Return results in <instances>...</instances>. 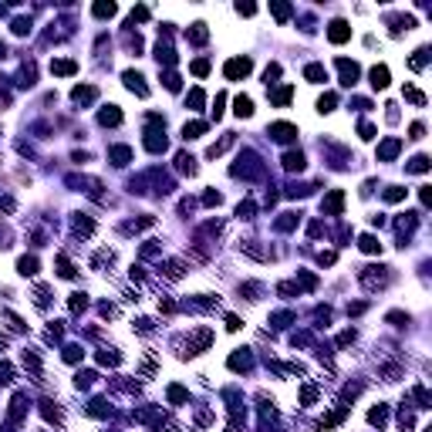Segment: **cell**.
Listing matches in <instances>:
<instances>
[{
	"label": "cell",
	"instance_id": "obj_1",
	"mask_svg": "<svg viewBox=\"0 0 432 432\" xmlns=\"http://www.w3.org/2000/svg\"><path fill=\"white\" fill-rule=\"evenodd\" d=\"M250 68H253V61H250V58H233V61H226L223 74H226L230 81H236V78H247Z\"/></svg>",
	"mask_w": 432,
	"mask_h": 432
},
{
	"label": "cell",
	"instance_id": "obj_2",
	"mask_svg": "<svg viewBox=\"0 0 432 432\" xmlns=\"http://www.w3.org/2000/svg\"><path fill=\"white\" fill-rule=\"evenodd\" d=\"M328 37H331L334 44H345V41L351 37V27H348L345 20H334V24H331V31H328Z\"/></svg>",
	"mask_w": 432,
	"mask_h": 432
},
{
	"label": "cell",
	"instance_id": "obj_3",
	"mask_svg": "<svg viewBox=\"0 0 432 432\" xmlns=\"http://www.w3.org/2000/svg\"><path fill=\"white\" fill-rule=\"evenodd\" d=\"M368 78H371V88H378V91L388 88V68H385V65H375V68L368 71Z\"/></svg>",
	"mask_w": 432,
	"mask_h": 432
},
{
	"label": "cell",
	"instance_id": "obj_4",
	"mask_svg": "<svg viewBox=\"0 0 432 432\" xmlns=\"http://www.w3.org/2000/svg\"><path fill=\"white\" fill-rule=\"evenodd\" d=\"M125 88H129V91H135V95H149V88H145L142 84V74L139 71H125Z\"/></svg>",
	"mask_w": 432,
	"mask_h": 432
},
{
	"label": "cell",
	"instance_id": "obj_5",
	"mask_svg": "<svg viewBox=\"0 0 432 432\" xmlns=\"http://www.w3.org/2000/svg\"><path fill=\"white\" fill-rule=\"evenodd\" d=\"M341 206H345V193H341V189H334V193H331V196H328V199H324V213H341Z\"/></svg>",
	"mask_w": 432,
	"mask_h": 432
},
{
	"label": "cell",
	"instance_id": "obj_6",
	"mask_svg": "<svg viewBox=\"0 0 432 432\" xmlns=\"http://www.w3.org/2000/svg\"><path fill=\"white\" fill-rule=\"evenodd\" d=\"M270 135H274V139H281V142H287V139L297 135V129L287 125V122H277V125H270Z\"/></svg>",
	"mask_w": 432,
	"mask_h": 432
},
{
	"label": "cell",
	"instance_id": "obj_7",
	"mask_svg": "<svg viewBox=\"0 0 432 432\" xmlns=\"http://www.w3.org/2000/svg\"><path fill=\"white\" fill-rule=\"evenodd\" d=\"M338 68H341V74H345V78H341L345 84H355V78H358V65H355V61H345V58H341Z\"/></svg>",
	"mask_w": 432,
	"mask_h": 432
},
{
	"label": "cell",
	"instance_id": "obj_8",
	"mask_svg": "<svg viewBox=\"0 0 432 432\" xmlns=\"http://www.w3.org/2000/svg\"><path fill=\"white\" fill-rule=\"evenodd\" d=\"M51 71H54V74H74V71H78V61H71V58L51 61Z\"/></svg>",
	"mask_w": 432,
	"mask_h": 432
},
{
	"label": "cell",
	"instance_id": "obj_9",
	"mask_svg": "<svg viewBox=\"0 0 432 432\" xmlns=\"http://www.w3.org/2000/svg\"><path fill=\"white\" fill-rule=\"evenodd\" d=\"M233 105H236V108H233V112H236V115H240V118H250V115H253V101H250V98H247V95H240V98H236V101H233Z\"/></svg>",
	"mask_w": 432,
	"mask_h": 432
},
{
	"label": "cell",
	"instance_id": "obj_10",
	"mask_svg": "<svg viewBox=\"0 0 432 432\" xmlns=\"http://www.w3.org/2000/svg\"><path fill=\"white\" fill-rule=\"evenodd\" d=\"M98 118H101V125H118V122H122V112H118L115 105H108V108H105Z\"/></svg>",
	"mask_w": 432,
	"mask_h": 432
},
{
	"label": "cell",
	"instance_id": "obj_11",
	"mask_svg": "<svg viewBox=\"0 0 432 432\" xmlns=\"http://www.w3.org/2000/svg\"><path fill=\"white\" fill-rule=\"evenodd\" d=\"M17 270H20L24 277H34V274H37V260H34V257H20V260H17Z\"/></svg>",
	"mask_w": 432,
	"mask_h": 432
},
{
	"label": "cell",
	"instance_id": "obj_12",
	"mask_svg": "<svg viewBox=\"0 0 432 432\" xmlns=\"http://www.w3.org/2000/svg\"><path fill=\"white\" fill-rule=\"evenodd\" d=\"M358 247L365 250V253H382V243H378V240H375L371 233H365V236H361V240H358Z\"/></svg>",
	"mask_w": 432,
	"mask_h": 432
},
{
	"label": "cell",
	"instance_id": "obj_13",
	"mask_svg": "<svg viewBox=\"0 0 432 432\" xmlns=\"http://www.w3.org/2000/svg\"><path fill=\"white\" fill-rule=\"evenodd\" d=\"M385 419H388V409H385V405H375V409L368 412V422H371V426H385Z\"/></svg>",
	"mask_w": 432,
	"mask_h": 432
},
{
	"label": "cell",
	"instance_id": "obj_14",
	"mask_svg": "<svg viewBox=\"0 0 432 432\" xmlns=\"http://www.w3.org/2000/svg\"><path fill=\"white\" fill-rule=\"evenodd\" d=\"M203 132H206V122H189V125L183 129V135H186V139H199Z\"/></svg>",
	"mask_w": 432,
	"mask_h": 432
},
{
	"label": "cell",
	"instance_id": "obj_15",
	"mask_svg": "<svg viewBox=\"0 0 432 432\" xmlns=\"http://www.w3.org/2000/svg\"><path fill=\"white\" fill-rule=\"evenodd\" d=\"M186 399H189V392H186L183 385H169V402H172V405H179V402H186Z\"/></svg>",
	"mask_w": 432,
	"mask_h": 432
},
{
	"label": "cell",
	"instance_id": "obj_16",
	"mask_svg": "<svg viewBox=\"0 0 432 432\" xmlns=\"http://www.w3.org/2000/svg\"><path fill=\"white\" fill-rule=\"evenodd\" d=\"M183 274H186V270H183L179 260H169V264H166V277H169V281H179Z\"/></svg>",
	"mask_w": 432,
	"mask_h": 432
},
{
	"label": "cell",
	"instance_id": "obj_17",
	"mask_svg": "<svg viewBox=\"0 0 432 432\" xmlns=\"http://www.w3.org/2000/svg\"><path fill=\"white\" fill-rule=\"evenodd\" d=\"M284 166H287V169H304V155H300V152H287V155H284Z\"/></svg>",
	"mask_w": 432,
	"mask_h": 432
},
{
	"label": "cell",
	"instance_id": "obj_18",
	"mask_svg": "<svg viewBox=\"0 0 432 432\" xmlns=\"http://www.w3.org/2000/svg\"><path fill=\"white\" fill-rule=\"evenodd\" d=\"M405 98H409L412 105H426V95H422L419 88H412V84H405Z\"/></svg>",
	"mask_w": 432,
	"mask_h": 432
},
{
	"label": "cell",
	"instance_id": "obj_19",
	"mask_svg": "<svg viewBox=\"0 0 432 432\" xmlns=\"http://www.w3.org/2000/svg\"><path fill=\"white\" fill-rule=\"evenodd\" d=\"M409 172H429V159H426V155H415V159L409 162Z\"/></svg>",
	"mask_w": 432,
	"mask_h": 432
},
{
	"label": "cell",
	"instance_id": "obj_20",
	"mask_svg": "<svg viewBox=\"0 0 432 432\" xmlns=\"http://www.w3.org/2000/svg\"><path fill=\"white\" fill-rule=\"evenodd\" d=\"M307 78H311V81H328V71H324V68H321V65H307Z\"/></svg>",
	"mask_w": 432,
	"mask_h": 432
},
{
	"label": "cell",
	"instance_id": "obj_21",
	"mask_svg": "<svg viewBox=\"0 0 432 432\" xmlns=\"http://www.w3.org/2000/svg\"><path fill=\"white\" fill-rule=\"evenodd\" d=\"M95 95H98L95 88H74V91H71V98H74V101H91Z\"/></svg>",
	"mask_w": 432,
	"mask_h": 432
},
{
	"label": "cell",
	"instance_id": "obj_22",
	"mask_svg": "<svg viewBox=\"0 0 432 432\" xmlns=\"http://www.w3.org/2000/svg\"><path fill=\"white\" fill-rule=\"evenodd\" d=\"M189 41L203 44V41H206V24H193V31H189Z\"/></svg>",
	"mask_w": 432,
	"mask_h": 432
},
{
	"label": "cell",
	"instance_id": "obj_23",
	"mask_svg": "<svg viewBox=\"0 0 432 432\" xmlns=\"http://www.w3.org/2000/svg\"><path fill=\"white\" fill-rule=\"evenodd\" d=\"M426 61H429V51H426V48H419V51H415V58H412L409 65H412V68L419 71V68H426Z\"/></svg>",
	"mask_w": 432,
	"mask_h": 432
},
{
	"label": "cell",
	"instance_id": "obj_24",
	"mask_svg": "<svg viewBox=\"0 0 432 432\" xmlns=\"http://www.w3.org/2000/svg\"><path fill=\"white\" fill-rule=\"evenodd\" d=\"M395 152H399V142H395V139H388V142L378 149V155H382V159H392Z\"/></svg>",
	"mask_w": 432,
	"mask_h": 432
},
{
	"label": "cell",
	"instance_id": "obj_25",
	"mask_svg": "<svg viewBox=\"0 0 432 432\" xmlns=\"http://www.w3.org/2000/svg\"><path fill=\"white\" fill-rule=\"evenodd\" d=\"M112 159H115V162L122 166V162H129V159H132V152H129L125 145H118V149H112Z\"/></svg>",
	"mask_w": 432,
	"mask_h": 432
},
{
	"label": "cell",
	"instance_id": "obj_26",
	"mask_svg": "<svg viewBox=\"0 0 432 432\" xmlns=\"http://www.w3.org/2000/svg\"><path fill=\"white\" fill-rule=\"evenodd\" d=\"M402 196H405V189H402V186H392V189H385V203H399Z\"/></svg>",
	"mask_w": 432,
	"mask_h": 432
},
{
	"label": "cell",
	"instance_id": "obj_27",
	"mask_svg": "<svg viewBox=\"0 0 432 432\" xmlns=\"http://www.w3.org/2000/svg\"><path fill=\"white\" fill-rule=\"evenodd\" d=\"M10 382H14V368L7 361H0V385H10Z\"/></svg>",
	"mask_w": 432,
	"mask_h": 432
},
{
	"label": "cell",
	"instance_id": "obj_28",
	"mask_svg": "<svg viewBox=\"0 0 432 432\" xmlns=\"http://www.w3.org/2000/svg\"><path fill=\"white\" fill-rule=\"evenodd\" d=\"M115 14V3H95V17H112Z\"/></svg>",
	"mask_w": 432,
	"mask_h": 432
},
{
	"label": "cell",
	"instance_id": "obj_29",
	"mask_svg": "<svg viewBox=\"0 0 432 432\" xmlns=\"http://www.w3.org/2000/svg\"><path fill=\"white\" fill-rule=\"evenodd\" d=\"M176 162H179V169H183V172H189V176L196 172V166H193V155H179Z\"/></svg>",
	"mask_w": 432,
	"mask_h": 432
},
{
	"label": "cell",
	"instance_id": "obj_30",
	"mask_svg": "<svg viewBox=\"0 0 432 432\" xmlns=\"http://www.w3.org/2000/svg\"><path fill=\"white\" fill-rule=\"evenodd\" d=\"M274 14H277V20H287V17H290V7H287V3H274Z\"/></svg>",
	"mask_w": 432,
	"mask_h": 432
},
{
	"label": "cell",
	"instance_id": "obj_31",
	"mask_svg": "<svg viewBox=\"0 0 432 432\" xmlns=\"http://www.w3.org/2000/svg\"><path fill=\"white\" fill-rule=\"evenodd\" d=\"M317 108H321V112H331V108H334V95H324V98L317 101Z\"/></svg>",
	"mask_w": 432,
	"mask_h": 432
},
{
	"label": "cell",
	"instance_id": "obj_32",
	"mask_svg": "<svg viewBox=\"0 0 432 432\" xmlns=\"http://www.w3.org/2000/svg\"><path fill=\"white\" fill-rule=\"evenodd\" d=\"M274 101H277V105H287L290 101V88H281V91L274 95Z\"/></svg>",
	"mask_w": 432,
	"mask_h": 432
},
{
	"label": "cell",
	"instance_id": "obj_33",
	"mask_svg": "<svg viewBox=\"0 0 432 432\" xmlns=\"http://www.w3.org/2000/svg\"><path fill=\"white\" fill-rule=\"evenodd\" d=\"M236 213H240V219H250V216H253V203H240Z\"/></svg>",
	"mask_w": 432,
	"mask_h": 432
},
{
	"label": "cell",
	"instance_id": "obj_34",
	"mask_svg": "<svg viewBox=\"0 0 432 432\" xmlns=\"http://www.w3.org/2000/svg\"><path fill=\"white\" fill-rule=\"evenodd\" d=\"M88 300H84V294H71V311H81Z\"/></svg>",
	"mask_w": 432,
	"mask_h": 432
},
{
	"label": "cell",
	"instance_id": "obj_35",
	"mask_svg": "<svg viewBox=\"0 0 432 432\" xmlns=\"http://www.w3.org/2000/svg\"><path fill=\"white\" fill-rule=\"evenodd\" d=\"M409 132H412V135H409V139H422V135H426V125H422V122H415V125H412V129H409Z\"/></svg>",
	"mask_w": 432,
	"mask_h": 432
},
{
	"label": "cell",
	"instance_id": "obj_36",
	"mask_svg": "<svg viewBox=\"0 0 432 432\" xmlns=\"http://www.w3.org/2000/svg\"><path fill=\"white\" fill-rule=\"evenodd\" d=\"M300 399H304V402H307V405H311V402H314V399H317V392H314V388H311V385H304V395H300Z\"/></svg>",
	"mask_w": 432,
	"mask_h": 432
},
{
	"label": "cell",
	"instance_id": "obj_37",
	"mask_svg": "<svg viewBox=\"0 0 432 432\" xmlns=\"http://www.w3.org/2000/svg\"><path fill=\"white\" fill-rule=\"evenodd\" d=\"M223 101H226V95H216V108H213V118L223 115Z\"/></svg>",
	"mask_w": 432,
	"mask_h": 432
},
{
	"label": "cell",
	"instance_id": "obj_38",
	"mask_svg": "<svg viewBox=\"0 0 432 432\" xmlns=\"http://www.w3.org/2000/svg\"><path fill=\"white\" fill-rule=\"evenodd\" d=\"M203 203H206V206H219V193H206Z\"/></svg>",
	"mask_w": 432,
	"mask_h": 432
},
{
	"label": "cell",
	"instance_id": "obj_39",
	"mask_svg": "<svg viewBox=\"0 0 432 432\" xmlns=\"http://www.w3.org/2000/svg\"><path fill=\"white\" fill-rule=\"evenodd\" d=\"M253 10H257V7H253V3H236V14H247V17H250V14H253Z\"/></svg>",
	"mask_w": 432,
	"mask_h": 432
},
{
	"label": "cell",
	"instance_id": "obj_40",
	"mask_svg": "<svg viewBox=\"0 0 432 432\" xmlns=\"http://www.w3.org/2000/svg\"><path fill=\"white\" fill-rule=\"evenodd\" d=\"M226 328H230V331H240V317L230 314V317H226Z\"/></svg>",
	"mask_w": 432,
	"mask_h": 432
},
{
	"label": "cell",
	"instance_id": "obj_41",
	"mask_svg": "<svg viewBox=\"0 0 432 432\" xmlns=\"http://www.w3.org/2000/svg\"><path fill=\"white\" fill-rule=\"evenodd\" d=\"M355 341V331H341V338H338V345H351Z\"/></svg>",
	"mask_w": 432,
	"mask_h": 432
},
{
	"label": "cell",
	"instance_id": "obj_42",
	"mask_svg": "<svg viewBox=\"0 0 432 432\" xmlns=\"http://www.w3.org/2000/svg\"><path fill=\"white\" fill-rule=\"evenodd\" d=\"M193 71H196V74H206V71H210V61H196V65H193Z\"/></svg>",
	"mask_w": 432,
	"mask_h": 432
},
{
	"label": "cell",
	"instance_id": "obj_43",
	"mask_svg": "<svg viewBox=\"0 0 432 432\" xmlns=\"http://www.w3.org/2000/svg\"><path fill=\"white\" fill-rule=\"evenodd\" d=\"M81 358V351H78V348H68V351H65V361H78Z\"/></svg>",
	"mask_w": 432,
	"mask_h": 432
}]
</instances>
